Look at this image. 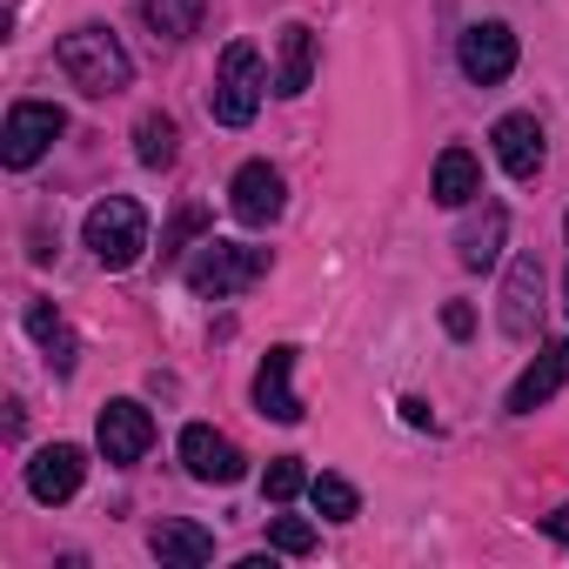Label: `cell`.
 Here are the masks:
<instances>
[{
    "label": "cell",
    "mask_w": 569,
    "mask_h": 569,
    "mask_svg": "<svg viewBox=\"0 0 569 569\" xmlns=\"http://www.w3.org/2000/svg\"><path fill=\"white\" fill-rule=\"evenodd\" d=\"M54 61H61V74H68L88 101H108V94H121V88L134 81V61H128V48H121L108 28H74V34H61V41H54Z\"/></svg>",
    "instance_id": "1"
},
{
    "label": "cell",
    "mask_w": 569,
    "mask_h": 569,
    "mask_svg": "<svg viewBox=\"0 0 569 569\" xmlns=\"http://www.w3.org/2000/svg\"><path fill=\"white\" fill-rule=\"evenodd\" d=\"M261 88H268V68H261V48L254 41H228L221 61H214V88H208V114L221 128H248L254 108H261Z\"/></svg>",
    "instance_id": "2"
},
{
    "label": "cell",
    "mask_w": 569,
    "mask_h": 569,
    "mask_svg": "<svg viewBox=\"0 0 569 569\" xmlns=\"http://www.w3.org/2000/svg\"><path fill=\"white\" fill-rule=\"evenodd\" d=\"M268 274V248H248V241H201V254L188 261V289L201 302H228L241 289H254V281Z\"/></svg>",
    "instance_id": "3"
},
{
    "label": "cell",
    "mask_w": 569,
    "mask_h": 569,
    "mask_svg": "<svg viewBox=\"0 0 569 569\" xmlns=\"http://www.w3.org/2000/svg\"><path fill=\"white\" fill-rule=\"evenodd\" d=\"M88 248H94V261L101 268H134L141 254H148V214H141V201H128V194H108V201H94L88 208Z\"/></svg>",
    "instance_id": "4"
},
{
    "label": "cell",
    "mask_w": 569,
    "mask_h": 569,
    "mask_svg": "<svg viewBox=\"0 0 569 569\" xmlns=\"http://www.w3.org/2000/svg\"><path fill=\"white\" fill-rule=\"evenodd\" d=\"M61 134H68V114L54 101H14L8 128H0V161H8V168H34Z\"/></svg>",
    "instance_id": "5"
},
{
    "label": "cell",
    "mask_w": 569,
    "mask_h": 569,
    "mask_svg": "<svg viewBox=\"0 0 569 569\" xmlns=\"http://www.w3.org/2000/svg\"><path fill=\"white\" fill-rule=\"evenodd\" d=\"M456 61H462V74H469L476 88H502V81L516 74V34H509V21H476V28H462Z\"/></svg>",
    "instance_id": "6"
},
{
    "label": "cell",
    "mask_w": 569,
    "mask_h": 569,
    "mask_svg": "<svg viewBox=\"0 0 569 569\" xmlns=\"http://www.w3.org/2000/svg\"><path fill=\"white\" fill-rule=\"evenodd\" d=\"M94 442H101V456L114 462V469H128V462H141L148 456V442H154V416L141 409V402H108L101 409V422H94Z\"/></svg>",
    "instance_id": "7"
},
{
    "label": "cell",
    "mask_w": 569,
    "mask_h": 569,
    "mask_svg": "<svg viewBox=\"0 0 569 569\" xmlns=\"http://www.w3.org/2000/svg\"><path fill=\"white\" fill-rule=\"evenodd\" d=\"M281 201H289V188H281V174H274L268 161L234 168V181H228V208H234L241 228H268V221L281 214Z\"/></svg>",
    "instance_id": "8"
},
{
    "label": "cell",
    "mask_w": 569,
    "mask_h": 569,
    "mask_svg": "<svg viewBox=\"0 0 569 569\" xmlns=\"http://www.w3.org/2000/svg\"><path fill=\"white\" fill-rule=\"evenodd\" d=\"M181 462H188V476L194 482H241V449L221 436V429H208V422H188L181 429Z\"/></svg>",
    "instance_id": "9"
},
{
    "label": "cell",
    "mask_w": 569,
    "mask_h": 569,
    "mask_svg": "<svg viewBox=\"0 0 569 569\" xmlns=\"http://www.w3.org/2000/svg\"><path fill=\"white\" fill-rule=\"evenodd\" d=\"M569 389V336L562 342H549V349H536V362L516 376V389H509V416H536L549 396H562Z\"/></svg>",
    "instance_id": "10"
},
{
    "label": "cell",
    "mask_w": 569,
    "mask_h": 569,
    "mask_svg": "<svg viewBox=\"0 0 569 569\" xmlns=\"http://www.w3.org/2000/svg\"><path fill=\"white\" fill-rule=\"evenodd\" d=\"M536 309H542V268H536V254H516L509 274H502V336L529 342L536 336Z\"/></svg>",
    "instance_id": "11"
},
{
    "label": "cell",
    "mask_w": 569,
    "mask_h": 569,
    "mask_svg": "<svg viewBox=\"0 0 569 569\" xmlns=\"http://www.w3.org/2000/svg\"><path fill=\"white\" fill-rule=\"evenodd\" d=\"M254 409L268 422H302V396H296V349H268L254 369Z\"/></svg>",
    "instance_id": "12"
},
{
    "label": "cell",
    "mask_w": 569,
    "mask_h": 569,
    "mask_svg": "<svg viewBox=\"0 0 569 569\" xmlns=\"http://www.w3.org/2000/svg\"><path fill=\"white\" fill-rule=\"evenodd\" d=\"M489 141H496V161H502V174H516V181H536V168H542V121H536V114H502Z\"/></svg>",
    "instance_id": "13"
},
{
    "label": "cell",
    "mask_w": 569,
    "mask_h": 569,
    "mask_svg": "<svg viewBox=\"0 0 569 569\" xmlns=\"http://www.w3.org/2000/svg\"><path fill=\"white\" fill-rule=\"evenodd\" d=\"M81 476H88V456H81L74 442H54V449H41V456L28 462V489H34V502H68V496L81 489Z\"/></svg>",
    "instance_id": "14"
},
{
    "label": "cell",
    "mask_w": 569,
    "mask_h": 569,
    "mask_svg": "<svg viewBox=\"0 0 569 569\" xmlns=\"http://www.w3.org/2000/svg\"><path fill=\"white\" fill-rule=\"evenodd\" d=\"M148 549L161 556V569H201V562H214V536H208L201 522H181V516L154 522Z\"/></svg>",
    "instance_id": "15"
},
{
    "label": "cell",
    "mask_w": 569,
    "mask_h": 569,
    "mask_svg": "<svg viewBox=\"0 0 569 569\" xmlns=\"http://www.w3.org/2000/svg\"><path fill=\"white\" fill-rule=\"evenodd\" d=\"M309 81H316V28H302V21H289L281 28V54H274V94H309Z\"/></svg>",
    "instance_id": "16"
},
{
    "label": "cell",
    "mask_w": 569,
    "mask_h": 569,
    "mask_svg": "<svg viewBox=\"0 0 569 569\" xmlns=\"http://www.w3.org/2000/svg\"><path fill=\"white\" fill-rule=\"evenodd\" d=\"M429 194H436L442 208H469V201L482 194L476 154H469V148H442V154H436V174H429Z\"/></svg>",
    "instance_id": "17"
},
{
    "label": "cell",
    "mask_w": 569,
    "mask_h": 569,
    "mask_svg": "<svg viewBox=\"0 0 569 569\" xmlns=\"http://www.w3.org/2000/svg\"><path fill=\"white\" fill-rule=\"evenodd\" d=\"M502 234H509V214L489 201L482 214H469V221H462V234H456V261H462V268H476V274H482V268H496Z\"/></svg>",
    "instance_id": "18"
},
{
    "label": "cell",
    "mask_w": 569,
    "mask_h": 569,
    "mask_svg": "<svg viewBox=\"0 0 569 569\" xmlns=\"http://www.w3.org/2000/svg\"><path fill=\"white\" fill-rule=\"evenodd\" d=\"M28 336L48 349V369H54V376H74L81 342H74V329L61 322V309H54V302H28Z\"/></svg>",
    "instance_id": "19"
},
{
    "label": "cell",
    "mask_w": 569,
    "mask_h": 569,
    "mask_svg": "<svg viewBox=\"0 0 569 569\" xmlns=\"http://www.w3.org/2000/svg\"><path fill=\"white\" fill-rule=\"evenodd\" d=\"M208 14V0H141V21L161 34V41H188Z\"/></svg>",
    "instance_id": "20"
},
{
    "label": "cell",
    "mask_w": 569,
    "mask_h": 569,
    "mask_svg": "<svg viewBox=\"0 0 569 569\" xmlns=\"http://www.w3.org/2000/svg\"><path fill=\"white\" fill-rule=\"evenodd\" d=\"M174 148H181V134H174L168 114H141V121H134V154H141V168H168Z\"/></svg>",
    "instance_id": "21"
},
{
    "label": "cell",
    "mask_w": 569,
    "mask_h": 569,
    "mask_svg": "<svg viewBox=\"0 0 569 569\" xmlns=\"http://www.w3.org/2000/svg\"><path fill=\"white\" fill-rule=\"evenodd\" d=\"M309 502L329 516V522H356V509H362V496H356V482L349 476H309Z\"/></svg>",
    "instance_id": "22"
},
{
    "label": "cell",
    "mask_w": 569,
    "mask_h": 569,
    "mask_svg": "<svg viewBox=\"0 0 569 569\" xmlns=\"http://www.w3.org/2000/svg\"><path fill=\"white\" fill-rule=\"evenodd\" d=\"M302 489H309V469H302L296 456H274V462H268V476H261V496H268V502H289V496H302Z\"/></svg>",
    "instance_id": "23"
},
{
    "label": "cell",
    "mask_w": 569,
    "mask_h": 569,
    "mask_svg": "<svg viewBox=\"0 0 569 569\" xmlns=\"http://www.w3.org/2000/svg\"><path fill=\"white\" fill-rule=\"evenodd\" d=\"M268 549H281V556H309V549H316V522H302V516H274V522H268Z\"/></svg>",
    "instance_id": "24"
},
{
    "label": "cell",
    "mask_w": 569,
    "mask_h": 569,
    "mask_svg": "<svg viewBox=\"0 0 569 569\" xmlns=\"http://www.w3.org/2000/svg\"><path fill=\"white\" fill-rule=\"evenodd\" d=\"M201 228H208V208H201V201H181V208H174V221H168V234H161V254L174 261V254H181Z\"/></svg>",
    "instance_id": "25"
},
{
    "label": "cell",
    "mask_w": 569,
    "mask_h": 569,
    "mask_svg": "<svg viewBox=\"0 0 569 569\" xmlns=\"http://www.w3.org/2000/svg\"><path fill=\"white\" fill-rule=\"evenodd\" d=\"M442 329H449V336L462 342V336L476 329V316H469V302H449V309H442Z\"/></svg>",
    "instance_id": "26"
},
{
    "label": "cell",
    "mask_w": 569,
    "mask_h": 569,
    "mask_svg": "<svg viewBox=\"0 0 569 569\" xmlns=\"http://www.w3.org/2000/svg\"><path fill=\"white\" fill-rule=\"evenodd\" d=\"M402 422H409V429H436V416H429V402H416V396L402 402Z\"/></svg>",
    "instance_id": "27"
},
{
    "label": "cell",
    "mask_w": 569,
    "mask_h": 569,
    "mask_svg": "<svg viewBox=\"0 0 569 569\" xmlns=\"http://www.w3.org/2000/svg\"><path fill=\"white\" fill-rule=\"evenodd\" d=\"M549 536H556V542H569V502H562V509L549 516Z\"/></svg>",
    "instance_id": "28"
}]
</instances>
